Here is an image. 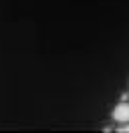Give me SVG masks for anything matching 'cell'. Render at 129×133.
Here are the masks:
<instances>
[{
	"mask_svg": "<svg viewBox=\"0 0 129 133\" xmlns=\"http://www.w3.org/2000/svg\"><path fill=\"white\" fill-rule=\"evenodd\" d=\"M113 119L119 123H129V103L121 101L117 107L113 109Z\"/></svg>",
	"mask_w": 129,
	"mask_h": 133,
	"instance_id": "cell-1",
	"label": "cell"
},
{
	"mask_svg": "<svg viewBox=\"0 0 129 133\" xmlns=\"http://www.w3.org/2000/svg\"><path fill=\"white\" fill-rule=\"evenodd\" d=\"M117 131H119V133H127V131H129V123H125L123 127H119Z\"/></svg>",
	"mask_w": 129,
	"mask_h": 133,
	"instance_id": "cell-2",
	"label": "cell"
}]
</instances>
